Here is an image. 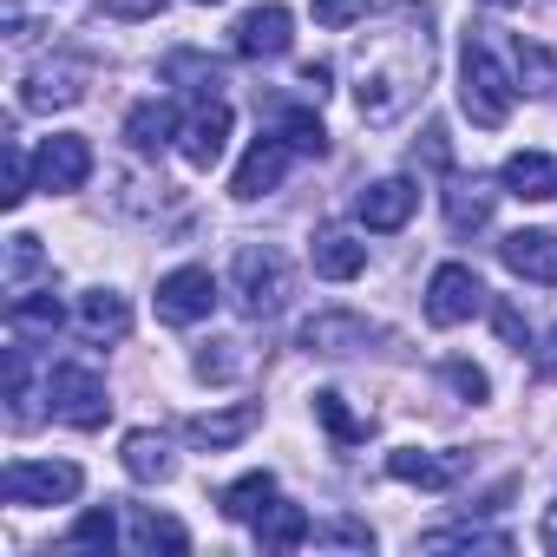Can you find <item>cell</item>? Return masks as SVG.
I'll list each match as a JSON object with an SVG mask.
<instances>
[{
  "label": "cell",
  "instance_id": "obj_1",
  "mask_svg": "<svg viewBox=\"0 0 557 557\" xmlns=\"http://www.w3.org/2000/svg\"><path fill=\"white\" fill-rule=\"evenodd\" d=\"M433 73V34H426V8L400 0V8L368 27L355 40V106L368 125H400L413 112V99L426 92Z\"/></svg>",
  "mask_w": 557,
  "mask_h": 557
},
{
  "label": "cell",
  "instance_id": "obj_2",
  "mask_svg": "<svg viewBox=\"0 0 557 557\" xmlns=\"http://www.w3.org/2000/svg\"><path fill=\"white\" fill-rule=\"evenodd\" d=\"M511 99H518V86L498 66V53L479 34H466V47H459V106H466V119L479 132H498L511 119Z\"/></svg>",
  "mask_w": 557,
  "mask_h": 557
},
{
  "label": "cell",
  "instance_id": "obj_3",
  "mask_svg": "<svg viewBox=\"0 0 557 557\" xmlns=\"http://www.w3.org/2000/svg\"><path fill=\"white\" fill-rule=\"evenodd\" d=\"M230 283H236V309L249 322H269V315H283L289 289H296V275H289V256L283 249H269V243H243L236 249V269H230Z\"/></svg>",
  "mask_w": 557,
  "mask_h": 557
},
{
  "label": "cell",
  "instance_id": "obj_4",
  "mask_svg": "<svg viewBox=\"0 0 557 557\" xmlns=\"http://www.w3.org/2000/svg\"><path fill=\"white\" fill-rule=\"evenodd\" d=\"M86 472L73 459H14L8 472H0V498L8 505H66L79 498Z\"/></svg>",
  "mask_w": 557,
  "mask_h": 557
},
{
  "label": "cell",
  "instance_id": "obj_5",
  "mask_svg": "<svg viewBox=\"0 0 557 557\" xmlns=\"http://www.w3.org/2000/svg\"><path fill=\"white\" fill-rule=\"evenodd\" d=\"M47 400H53V420L79 426V433L106 426V413H112L106 381H99L92 368H79V361H66V368H53V374H47Z\"/></svg>",
  "mask_w": 557,
  "mask_h": 557
},
{
  "label": "cell",
  "instance_id": "obj_6",
  "mask_svg": "<svg viewBox=\"0 0 557 557\" xmlns=\"http://www.w3.org/2000/svg\"><path fill=\"white\" fill-rule=\"evenodd\" d=\"M485 309V283L472 275V262H440L426 275V322L433 329H459Z\"/></svg>",
  "mask_w": 557,
  "mask_h": 557
},
{
  "label": "cell",
  "instance_id": "obj_7",
  "mask_svg": "<svg viewBox=\"0 0 557 557\" xmlns=\"http://www.w3.org/2000/svg\"><path fill=\"white\" fill-rule=\"evenodd\" d=\"M86 177H92V145H86L79 132L40 138V151H34V184H40L47 197H66V190H79Z\"/></svg>",
  "mask_w": 557,
  "mask_h": 557
},
{
  "label": "cell",
  "instance_id": "obj_8",
  "mask_svg": "<svg viewBox=\"0 0 557 557\" xmlns=\"http://www.w3.org/2000/svg\"><path fill=\"white\" fill-rule=\"evenodd\" d=\"M302 151L283 138V132H262L249 151H243V164H236V177H230V190L243 197V203H256V197H269L275 184H283L289 177V164H296Z\"/></svg>",
  "mask_w": 557,
  "mask_h": 557
},
{
  "label": "cell",
  "instance_id": "obj_9",
  "mask_svg": "<svg viewBox=\"0 0 557 557\" xmlns=\"http://www.w3.org/2000/svg\"><path fill=\"white\" fill-rule=\"evenodd\" d=\"M216 309V275L210 269H171L164 283H158V322H171V329H190V322H203Z\"/></svg>",
  "mask_w": 557,
  "mask_h": 557
},
{
  "label": "cell",
  "instance_id": "obj_10",
  "mask_svg": "<svg viewBox=\"0 0 557 557\" xmlns=\"http://www.w3.org/2000/svg\"><path fill=\"white\" fill-rule=\"evenodd\" d=\"M223 145H230V106H223V99H197V112H190L184 132H177L184 164H190V171H210V164H223Z\"/></svg>",
  "mask_w": 557,
  "mask_h": 557
},
{
  "label": "cell",
  "instance_id": "obj_11",
  "mask_svg": "<svg viewBox=\"0 0 557 557\" xmlns=\"http://www.w3.org/2000/svg\"><path fill=\"white\" fill-rule=\"evenodd\" d=\"M230 47H236V60H283L289 53V8H275V0L249 8L230 27Z\"/></svg>",
  "mask_w": 557,
  "mask_h": 557
},
{
  "label": "cell",
  "instance_id": "obj_12",
  "mask_svg": "<svg viewBox=\"0 0 557 557\" xmlns=\"http://www.w3.org/2000/svg\"><path fill=\"white\" fill-rule=\"evenodd\" d=\"M86 66L79 60H53V66H34L27 79H21V106L27 112H60V106H79L86 99Z\"/></svg>",
  "mask_w": 557,
  "mask_h": 557
},
{
  "label": "cell",
  "instance_id": "obj_13",
  "mask_svg": "<svg viewBox=\"0 0 557 557\" xmlns=\"http://www.w3.org/2000/svg\"><path fill=\"white\" fill-rule=\"evenodd\" d=\"M381 329L368 322V315H355V309H322V315H309L302 322V348L309 355H355V348H368Z\"/></svg>",
  "mask_w": 557,
  "mask_h": 557
},
{
  "label": "cell",
  "instance_id": "obj_14",
  "mask_svg": "<svg viewBox=\"0 0 557 557\" xmlns=\"http://www.w3.org/2000/svg\"><path fill=\"white\" fill-rule=\"evenodd\" d=\"M413 210H420V184H413V177H381V184H368V190L355 197V216H361L368 230H400Z\"/></svg>",
  "mask_w": 557,
  "mask_h": 557
},
{
  "label": "cell",
  "instance_id": "obj_15",
  "mask_svg": "<svg viewBox=\"0 0 557 557\" xmlns=\"http://www.w3.org/2000/svg\"><path fill=\"white\" fill-rule=\"evenodd\" d=\"M498 256H505L511 275H524V283L557 289V236H550V230H511V236L498 243Z\"/></svg>",
  "mask_w": 557,
  "mask_h": 557
},
{
  "label": "cell",
  "instance_id": "obj_16",
  "mask_svg": "<svg viewBox=\"0 0 557 557\" xmlns=\"http://www.w3.org/2000/svg\"><path fill=\"white\" fill-rule=\"evenodd\" d=\"M387 472H394L400 485L446 492V485L466 479V453H420V446H400V453H387Z\"/></svg>",
  "mask_w": 557,
  "mask_h": 557
},
{
  "label": "cell",
  "instance_id": "obj_17",
  "mask_svg": "<svg viewBox=\"0 0 557 557\" xmlns=\"http://www.w3.org/2000/svg\"><path fill=\"white\" fill-rule=\"evenodd\" d=\"M256 420H262V407H223V413H197V420H184V440L197 446V453H230L236 440H249L256 433Z\"/></svg>",
  "mask_w": 557,
  "mask_h": 557
},
{
  "label": "cell",
  "instance_id": "obj_18",
  "mask_svg": "<svg viewBox=\"0 0 557 557\" xmlns=\"http://www.w3.org/2000/svg\"><path fill=\"white\" fill-rule=\"evenodd\" d=\"M177 132H184V125H177L171 99H145V106H132V112H125V145H132L138 158H158Z\"/></svg>",
  "mask_w": 557,
  "mask_h": 557
},
{
  "label": "cell",
  "instance_id": "obj_19",
  "mask_svg": "<svg viewBox=\"0 0 557 557\" xmlns=\"http://www.w3.org/2000/svg\"><path fill=\"white\" fill-rule=\"evenodd\" d=\"M505 190L524 203H557V158L550 151H511L505 158Z\"/></svg>",
  "mask_w": 557,
  "mask_h": 557
},
{
  "label": "cell",
  "instance_id": "obj_20",
  "mask_svg": "<svg viewBox=\"0 0 557 557\" xmlns=\"http://www.w3.org/2000/svg\"><path fill=\"white\" fill-rule=\"evenodd\" d=\"M132 329V302L119 289H86L79 296V335L86 342H125Z\"/></svg>",
  "mask_w": 557,
  "mask_h": 557
},
{
  "label": "cell",
  "instance_id": "obj_21",
  "mask_svg": "<svg viewBox=\"0 0 557 557\" xmlns=\"http://www.w3.org/2000/svg\"><path fill=\"white\" fill-rule=\"evenodd\" d=\"M361 269H368V243L355 230H315V275H329V283H355Z\"/></svg>",
  "mask_w": 557,
  "mask_h": 557
},
{
  "label": "cell",
  "instance_id": "obj_22",
  "mask_svg": "<svg viewBox=\"0 0 557 557\" xmlns=\"http://www.w3.org/2000/svg\"><path fill=\"white\" fill-rule=\"evenodd\" d=\"M309 537H315V524H309V511L289 505V498H275V505L256 518V544H262V550H296V544H309Z\"/></svg>",
  "mask_w": 557,
  "mask_h": 557
},
{
  "label": "cell",
  "instance_id": "obj_23",
  "mask_svg": "<svg viewBox=\"0 0 557 557\" xmlns=\"http://www.w3.org/2000/svg\"><path fill=\"white\" fill-rule=\"evenodd\" d=\"M125 472L138 479V485H158V479H171V440L164 433H151V426H138V433H125Z\"/></svg>",
  "mask_w": 557,
  "mask_h": 557
},
{
  "label": "cell",
  "instance_id": "obj_24",
  "mask_svg": "<svg viewBox=\"0 0 557 557\" xmlns=\"http://www.w3.org/2000/svg\"><path fill=\"white\" fill-rule=\"evenodd\" d=\"M269 505H275V472H243L223 492V518H236V524H256Z\"/></svg>",
  "mask_w": 557,
  "mask_h": 557
},
{
  "label": "cell",
  "instance_id": "obj_25",
  "mask_svg": "<svg viewBox=\"0 0 557 557\" xmlns=\"http://www.w3.org/2000/svg\"><path fill=\"white\" fill-rule=\"evenodd\" d=\"M8 329L14 335H53L60 329V302H53V289H40V296H8Z\"/></svg>",
  "mask_w": 557,
  "mask_h": 557
},
{
  "label": "cell",
  "instance_id": "obj_26",
  "mask_svg": "<svg viewBox=\"0 0 557 557\" xmlns=\"http://www.w3.org/2000/svg\"><path fill=\"white\" fill-rule=\"evenodd\" d=\"M315 420L335 433V446H361V440L374 433V420H361V413H355L335 387H322V394H315Z\"/></svg>",
  "mask_w": 557,
  "mask_h": 557
},
{
  "label": "cell",
  "instance_id": "obj_27",
  "mask_svg": "<svg viewBox=\"0 0 557 557\" xmlns=\"http://www.w3.org/2000/svg\"><path fill=\"white\" fill-rule=\"evenodd\" d=\"M132 544L138 550H190V531L177 524V518H164V511H132Z\"/></svg>",
  "mask_w": 557,
  "mask_h": 557
},
{
  "label": "cell",
  "instance_id": "obj_28",
  "mask_svg": "<svg viewBox=\"0 0 557 557\" xmlns=\"http://www.w3.org/2000/svg\"><path fill=\"white\" fill-rule=\"evenodd\" d=\"M446 216H453V230H485V216H492V190L472 177H459L453 190H446Z\"/></svg>",
  "mask_w": 557,
  "mask_h": 557
},
{
  "label": "cell",
  "instance_id": "obj_29",
  "mask_svg": "<svg viewBox=\"0 0 557 557\" xmlns=\"http://www.w3.org/2000/svg\"><path fill=\"white\" fill-rule=\"evenodd\" d=\"M275 132H283L302 158H322L329 151V132H322V119L315 112H296V106H283V112H275Z\"/></svg>",
  "mask_w": 557,
  "mask_h": 557
},
{
  "label": "cell",
  "instance_id": "obj_30",
  "mask_svg": "<svg viewBox=\"0 0 557 557\" xmlns=\"http://www.w3.org/2000/svg\"><path fill=\"white\" fill-rule=\"evenodd\" d=\"M420 550H511V537H505V531L459 524V531H433V537H420Z\"/></svg>",
  "mask_w": 557,
  "mask_h": 557
},
{
  "label": "cell",
  "instance_id": "obj_31",
  "mask_svg": "<svg viewBox=\"0 0 557 557\" xmlns=\"http://www.w3.org/2000/svg\"><path fill=\"white\" fill-rule=\"evenodd\" d=\"M66 544H73V550H112V544H119V518H112V505H92V511L73 524Z\"/></svg>",
  "mask_w": 557,
  "mask_h": 557
},
{
  "label": "cell",
  "instance_id": "obj_32",
  "mask_svg": "<svg viewBox=\"0 0 557 557\" xmlns=\"http://www.w3.org/2000/svg\"><path fill=\"white\" fill-rule=\"evenodd\" d=\"M40 262H47V256H40V236H27V230H21V236H8V296H21V289H27V275H34Z\"/></svg>",
  "mask_w": 557,
  "mask_h": 557
},
{
  "label": "cell",
  "instance_id": "obj_33",
  "mask_svg": "<svg viewBox=\"0 0 557 557\" xmlns=\"http://www.w3.org/2000/svg\"><path fill=\"white\" fill-rule=\"evenodd\" d=\"M34 190H40V184H34V158L21 151V138H8V190H0V203H8V210H21Z\"/></svg>",
  "mask_w": 557,
  "mask_h": 557
},
{
  "label": "cell",
  "instance_id": "obj_34",
  "mask_svg": "<svg viewBox=\"0 0 557 557\" xmlns=\"http://www.w3.org/2000/svg\"><path fill=\"white\" fill-rule=\"evenodd\" d=\"M309 8H315V21H322L329 34H348V27H361V21H368L374 0H309Z\"/></svg>",
  "mask_w": 557,
  "mask_h": 557
},
{
  "label": "cell",
  "instance_id": "obj_35",
  "mask_svg": "<svg viewBox=\"0 0 557 557\" xmlns=\"http://www.w3.org/2000/svg\"><path fill=\"white\" fill-rule=\"evenodd\" d=\"M236 348H243V342H210V348L197 355V374H203V381H236V374H243V355H236Z\"/></svg>",
  "mask_w": 557,
  "mask_h": 557
},
{
  "label": "cell",
  "instance_id": "obj_36",
  "mask_svg": "<svg viewBox=\"0 0 557 557\" xmlns=\"http://www.w3.org/2000/svg\"><path fill=\"white\" fill-rule=\"evenodd\" d=\"M518 73H531V79H537L531 92H544V99H557V60H550L544 47H524V40H518Z\"/></svg>",
  "mask_w": 557,
  "mask_h": 557
},
{
  "label": "cell",
  "instance_id": "obj_37",
  "mask_svg": "<svg viewBox=\"0 0 557 557\" xmlns=\"http://www.w3.org/2000/svg\"><path fill=\"white\" fill-rule=\"evenodd\" d=\"M440 374H446V387H453L459 400H485V394H492V381H485V368H472V361H446Z\"/></svg>",
  "mask_w": 557,
  "mask_h": 557
},
{
  "label": "cell",
  "instance_id": "obj_38",
  "mask_svg": "<svg viewBox=\"0 0 557 557\" xmlns=\"http://www.w3.org/2000/svg\"><path fill=\"white\" fill-rule=\"evenodd\" d=\"M99 14L106 21H158L164 0H99Z\"/></svg>",
  "mask_w": 557,
  "mask_h": 557
},
{
  "label": "cell",
  "instance_id": "obj_39",
  "mask_svg": "<svg viewBox=\"0 0 557 557\" xmlns=\"http://www.w3.org/2000/svg\"><path fill=\"white\" fill-rule=\"evenodd\" d=\"M492 322H498V335H505V342H511V348H518V355H524V348H531V329H524V315H518V309H511V302H498V309H492Z\"/></svg>",
  "mask_w": 557,
  "mask_h": 557
},
{
  "label": "cell",
  "instance_id": "obj_40",
  "mask_svg": "<svg viewBox=\"0 0 557 557\" xmlns=\"http://www.w3.org/2000/svg\"><path fill=\"white\" fill-rule=\"evenodd\" d=\"M322 544H355V550H374V531L368 524H355V518H342V524H329V531H315Z\"/></svg>",
  "mask_w": 557,
  "mask_h": 557
},
{
  "label": "cell",
  "instance_id": "obj_41",
  "mask_svg": "<svg viewBox=\"0 0 557 557\" xmlns=\"http://www.w3.org/2000/svg\"><path fill=\"white\" fill-rule=\"evenodd\" d=\"M302 92H309L315 106L329 99V66H322V60H315V66H302Z\"/></svg>",
  "mask_w": 557,
  "mask_h": 557
},
{
  "label": "cell",
  "instance_id": "obj_42",
  "mask_svg": "<svg viewBox=\"0 0 557 557\" xmlns=\"http://www.w3.org/2000/svg\"><path fill=\"white\" fill-rule=\"evenodd\" d=\"M537 544H544V550H550V557H557V505H550V511H544V524H537Z\"/></svg>",
  "mask_w": 557,
  "mask_h": 557
},
{
  "label": "cell",
  "instance_id": "obj_43",
  "mask_svg": "<svg viewBox=\"0 0 557 557\" xmlns=\"http://www.w3.org/2000/svg\"><path fill=\"white\" fill-rule=\"evenodd\" d=\"M537 368H544V374H557V335L544 342V355H537Z\"/></svg>",
  "mask_w": 557,
  "mask_h": 557
},
{
  "label": "cell",
  "instance_id": "obj_44",
  "mask_svg": "<svg viewBox=\"0 0 557 557\" xmlns=\"http://www.w3.org/2000/svg\"><path fill=\"white\" fill-rule=\"evenodd\" d=\"M197 8H216V0H197Z\"/></svg>",
  "mask_w": 557,
  "mask_h": 557
},
{
  "label": "cell",
  "instance_id": "obj_45",
  "mask_svg": "<svg viewBox=\"0 0 557 557\" xmlns=\"http://www.w3.org/2000/svg\"><path fill=\"white\" fill-rule=\"evenodd\" d=\"M498 8H505V0H498Z\"/></svg>",
  "mask_w": 557,
  "mask_h": 557
}]
</instances>
